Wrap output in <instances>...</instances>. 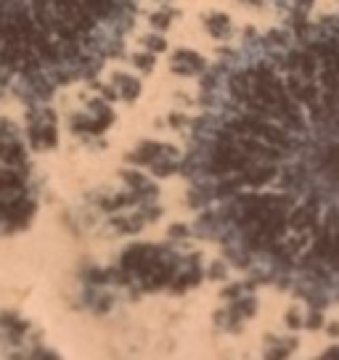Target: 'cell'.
<instances>
[{"mask_svg":"<svg viewBox=\"0 0 339 360\" xmlns=\"http://www.w3.org/2000/svg\"><path fill=\"white\" fill-rule=\"evenodd\" d=\"M241 3H249V6H265L268 0H241Z\"/></svg>","mask_w":339,"mask_h":360,"instance_id":"17","label":"cell"},{"mask_svg":"<svg viewBox=\"0 0 339 360\" xmlns=\"http://www.w3.org/2000/svg\"><path fill=\"white\" fill-rule=\"evenodd\" d=\"M109 124H112V109H109L106 103L96 101L91 114H79L77 120L72 122V130L85 133V135H96V133H101V130H106Z\"/></svg>","mask_w":339,"mask_h":360,"instance_id":"4","label":"cell"},{"mask_svg":"<svg viewBox=\"0 0 339 360\" xmlns=\"http://www.w3.org/2000/svg\"><path fill=\"white\" fill-rule=\"evenodd\" d=\"M170 67L175 75H181V77H191V75H202L207 72V61L204 56H199L196 51H188V48H178L172 58H170Z\"/></svg>","mask_w":339,"mask_h":360,"instance_id":"6","label":"cell"},{"mask_svg":"<svg viewBox=\"0 0 339 360\" xmlns=\"http://www.w3.org/2000/svg\"><path fill=\"white\" fill-rule=\"evenodd\" d=\"M226 313H228L226 326H236V323H241V321H247V318H252V315L257 313V302L252 297H244V300L231 302V307H228Z\"/></svg>","mask_w":339,"mask_h":360,"instance_id":"8","label":"cell"},{"mask_svg":"<svg viewBox=\"0 0 339 360\" xmlns=\"http://www.w3.org/2000/svg\"><path fill=\"white\" fill-rule=\"evenodd\" d=\"M210 276H215V278H223V276H226V268H223V265H215V268H210Z\"/></svg>","mask_w":339,"mask_h":360,"instance_id":"16","label":"cell"},{"mask_svg":"<svg viewBox=\"0 0 339 360\" xmlns=\"http://www.w3.org/2000/svg\"><path fill=\"white\" fill-rule=\"evenodd\" d=\"M141 0H0V96L48 101L120 56Z\"/></svg>","mask_w":339,"mask_h":360,"instance_id":"2","label":"cell"},{"mask_svg":"<svg viewBox=\"0 0 339 360\" xmlns=\"http://www.w3.org/2000/svg\"><path fill=\"white\" fill-rule=\"evenodd\" d=\"M321 323H324V315L318 313V307H316V304H313V307H310V313H307L305 326H307V328H318V326H321Z\"/></svg>","mask_w":339,"mask_h":360,"instance_id":"14","label":"cell"},{"mask_svg":"<svg viewBox=\"0 0 339 360\" xmlns=\"http://www.w3.org/2000/svg\"><path fill=\"white\" fill-rule=\"evenodd\" d=\"M30 135L37 148H51L56 143V120L51 112H37L30 117Z\"/></svg>","mask_w":339,"mask_h":360,"instance_id":"5","label":"cell"},{"mask_svg":"<svg viewBox=\"0 0 339 360\" xmlns=\"http://www.w3.org/2000/svg\"><path fill=\"white\" fill-rule=\"evenodd\" d=\"M207 32L217 40H228L234 34V24L226 13H212V16H207Z\"/></svg>","mask_w":339,"mask_h":360,"instance_id":"10","label":"cell"},{"mask_svg":"<svg viewBox=\"0 0 339 360\" xmlns=\"http://www.w3.org/2000/svg\"><path fill=\"white\" fill-rule=\"evenodd\" d=\"M133 64L141 67L143 72H148V69H154V56H148V51L146 53H136V56H133Z\"/></svg>","mask_w":339,"mask_h":360,"instance_id":"13","label":"cell"},{"mask_svg":"<svg viewBox=\"0 0 339 360\" xmlns=\"http://www.w3.org/2000/svg\"><path fill=\"white\" fill-rule=\"evenodd\" d=\"M181 172L238 270L339 302V13L249 32L202 77Z\"/></svg>","mask_w":339,"mask_h":360,"instance_id":"1","label":"cell"},{"mask_svg":"<svg viewBox=\"0 0 339 360\" xmlns=\"http://www.w3.org/2000/svg\"><path fill=\"white\" fill-rule=\"evenodd\" d=\"M148 22L154 24V30H159V32H162V30H165V27H170V22H172V13H170V11L151 13V16H148Z\"/></svg>","mask_w":339,"mask_h":360,"instance_id":"12","label":"cell"},{"mask_svg":"<svg viewBox=\"0 0 339 360\" xmlns=\"http://www.w3.org/2000/svg\"><path fill=\"white\" fill-rule=\"evenodd\" d=\"M143 45H146L151 53H162V51H167V40H165L162 34H148L146 40H143Z\"/></svg>","mask_w":339,"mask_h":360,"instance_id":"11","label":"cell"},{"mask_svg":"<svg viewBox=\"0 0 339 360\" xmlns=\"http://www.w3.org/2000/svg\"><path fill=\"white\" fill-rule=\"evenodd\" d=\"M271 3L286 22H305L313 8V0H271Z\"/></svg>","mask_w":339,"mask_h":360,"instance_id":"7","label":"cell"},{"mask_svg":"<svg viewBox=\"0 0 339 360\" xmlns=\"http://www.w3.org/2000/svg\"><path fill=\"white\" fill-rule=\"evenodd\" d=\"M114 93H120V98H124V101H133L141 93V79L133 77V75H117L114 77Z\"/></svg>","mask_w":339,"mask_h":360,"instance_id":"9","label":"cell"},{"mask_svg":"<svg viewBox=\"0 0 339 360\" xmlns=\"http://www.w3.org/2000/svg\"><path fill=\"white\" fill-rule=\"evenodd\" d=\"M286 323L292 328H297V326H305V321H302V315L297 313V310H289V315H286Z\"/></svg>","mask_w":339,"mask_h":360,"instance_id":"15","label":"cell"},{"mask_svg":"<svg viewBox=\"0 0 339 360\" xmlns=\"http://www.w3.org/2000/svg\"><path fill=\"white\" fill-rule=\"evenodd\" d=\"M122 270L133 283L143 289H165L178 283V289H188L202 281L199 262L178 257L167 247H130L122 255Z\"/></svg>","mask_w":339,"mask_h":360,"instance_id":"3","label":"cell"}]
</instances>
